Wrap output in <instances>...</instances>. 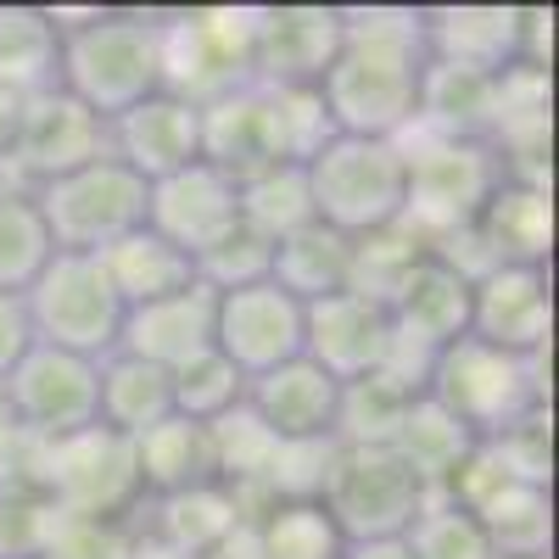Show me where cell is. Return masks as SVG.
<instances>
[{
    "label": "cell",
    "instance_id": "6da1fadb",
    "mask_svg": "<svg viewBox=\"0 0 559 559\" xmlns=\"http://www.w3.org/2000/svg\"><path fill=\"white\" fill-rule=\"evenodd\" d=\"M426 62V7H342V57L319 79L336 134L403 140L414 129Z\"/></svg>",
    "mask_w": 559,
    "mask_h": 559
},
{
    "label": "cell",
    "instance_id": "7a4b0ae2",
    "mask_svg": "<svg viewBox=\"0 0 559 559\" xmlns=\"http://www.w3.org/2000/svg\"><path fill=\"white\" fill-rule=\"evenodd\" d=\"M62 28V90L79 96L90 112L118 118L134 102L163 90V34L157 12H123V7H51Z\"/></svg>",
    "mask_w": 559,
    "mask_h": 559
},
{
    "label": "cell",
    "instance_id": "3957f363",
    "mask_svg": "<svg viewBox=\"0 0 559 559\" xmlns=\"http://www.w3.org/2000/svg\"><path fill=\"white\" fill-rule=\"evenodd\" d=\"M313 224L336 229L347 241L381 236L403 224L408 202V152L403 140H364V134H336L302 163Z\"/></svg>",
    "mask_w": 559,
    "mask_h": 559
},
{
    "label": "cell",
    "instance_id": "277c9868",
    "mask_svg": "<svg viewBox=\"0 0 559 559\" xmlns=\"http://www.w3.org/2000/svg\"><path fill=\"white\" fill-rule=\"evenodd\" d=\"M426 397L442 403L476 442H487L532 408H548V358H515L476 336H459L431 358Z\"/></svg>",
    "mask_w": 559,
    "mask_h": 559
},
{
    "label": "cell",
    "instance_id": "5b68a950",
    "mask_svg": "<svg viewBox=\"0 0 559 559\" xmlns=\"http://www.w3.org/2000/svg\"><path fill=\"white\" fill-rule=\"evenodd\" d=\"M408 152V202L403 229L419 241H442L453 229H471L487 197L503 185V163L487 140H431V134H403Z\"/></svg>",
    "mask_w": 559,
    "mask_h": 559
},
{
    "label": "cell",
    "instance_id": "8992f818",
    "mask_svg": "<svg viewBox=\"0 0 559 559\" xmlns=\"http://www.w3.org/2000/svg\"><path fill=\"white\" fill-rule=\"evenodd\" d=\"M39 487L51 498V509L62 521H134V509L146 503L140 492V471H134V442L90 426L79 437L45 442L39 448Z\"/></svg>",
    "mask_w": 559,
    "mask_h": 559
},
{
    "label": "cell",
    "instance_id": "52a82bcc",
    "mask_svg": "<svg viewBox=\"0 0 559 559\" xmlns=\"http://www.w3.org/2000/svg\"><path fill=\"white\" fill-rule=\"evenodd\" d=\"M39 218H45V236H51L57 252L73 258H96L112 241L134 236L146 224V179L129 174L118 157H102L79 174H62L51 185L28 191Z\"/></svg>",
    "mask_w": 559,
    "mask_h": 559
},
{
    "label": "cell",
    "instance_id": "ba28073f",
    "mask_svg": "<svg viewBox=\"0 0 559 559\" xmlns=\"http://www.w3.org/2000/svg\"><path fill=\"white\" fill-rule=\"evenodd\" d=\"M252 17L258 7H185L157 12L163 34V90L185 102H213L252 84Z\"/></svg>",
    "mask_w": 559,
    "mask_h": 559
},
{
    "label": "cell",
    "instance_id": "9c48e42d",
    "mask_svg": "<svg viewBox=\"0 0 559 559\" xmlns=\"http://www.w3.org/2000/svg\"><path fill=\"white\" fill-rule=\"evenodd\" d=\"M23 313L39 347L57 353H79V358H107L118 353V331H123V302L112 297L107 274L96 258H73L57 252L39 269V280L23 292Z\"/></svg>",
    "mask_w": 559,
    "mask_h": 559
},
{
    "label": "cell",
    "instance_id": "30bf717a",
    "mask_svg": "<svg viewBox=\"0 0 559 559\" xmlns=\"http://www.w3.org/2000/svg\"><path fill=\"white\" fill-rule=\"evenodd\" d=\"M319 503L331 509L347 543L364 537H403L426 503V481L397 459V448H342L331 453Z\"/></svg>",
    "mask_w": 559,
    "mask_h": 559
},
{
    "label": "cell",
    "instance_id": "8fae6325",
    "mask_svg": "<svg viewBox=\"0 0 559 559\" xmlns=\"http://www.w3.org/2000/svg\"><path fill=\"white\" fill-rule=\"evenodd\" d=\"M7 403L17 414V426L34 442H62L90 426H102V364L57 353V347H28L7 381Z\"/></svg>",
    "mask_w": 559,
    "mask_h": 559
},
{
    "label": "cell",
    "instance_id": "7c38bea8",
    "mask_svg": "<svg viewBox=\"0 0 559 559\" xmlns=\"http://www.w3.org/2000/svg\"><path fill=\"white\" fill-rule=\"evenodd\" d=\"M102 157H107V118L90 112L79 96H68L57 84L45 96L23 102L17 140H12V157L0 163V179L17 185V191H39V185L79 174Z\"/></svg>",
    "mask_w": 559,
    "mask_h": 559
},
{
    "label": "cell",
    "instance_id": "4fadbf2b",
    "mask_svg": "<svg viewBox=\"0 0 559 559\" xmlns=\"http://www.w3.org/2000/svg\"><path fill=\"white\" fill-rule=\"evenodd\" d=\"M213 347L241 369L247 381L302 358V302L286 297L274 280L241 292H213Z\"/></svg>",
    "mask_w": 559,
    "mask_h": 559
},
{
    "label": "cell",
    "instance_id": "5bb4252c",
    "mask_svg": "<svg viewBox=\"0 0 559 559\" xmlns=\"http://www.w3.org/2000/svg\"><path fill=\"white\" fill-rule=\"evenodd\" d=\"M342 57V7H258L252 17V84L319 90Z\"/></svg>",
    "mask_w": 559,
    "mask_h": 559
},
{
    "label": "cell",
    "instance_id": "9a60e30c",
    "mask_svg": "<svg viewBox=\"0 0 559 559\" xmlns=\"http://www.w3.org/2000/svg\"><path fill=\"white\" fill-rule=\"evenodd\" d=\"M146 229L197 263L202 252H213L224 236H236V229H241V191H236V179L218 174L213 163H191V168H179V174L146 185Z\"/></svg>",
    "mask_w": 559,
    "mask_h": 559
},
{
    "label": "cell",
    "instance_id": "2e32d148",
    "mask_svg": "<svg viewBox=\"0 0 559 559\" xmlns=\"http://www.w3.org/2000/svg\"><path fill=\"white\" fill-rule=\"evenodd\" d=\"M471 336L515 353V358H548L554 342V280L532 263H498L471 286Z\"/></svg>",
    "mask_w": 559,
    "mask_h": 559
},
{
    "label": "cell",
    "instance_id": "e0dca14e",
    "mask_svg": "<svg viewBox=\"0 0 559 559\" xmlns=\"http://www.w3.org/2000/svg\"><path fill=\"white\" fill-rule=\"evenodd\" d=\"M107 157H118L146 185L202 163V107L185 96H168V90L134 102L129 112L107 118Z\"/></svg>",
    "mask_w": 559,
    "mask_h": 559
},
{
    "label": "cell",
    "instance_id": "ac0fdd59",
    "mask_svg": "<svg viewBox=\"0 0 559 559\" xmlns=\"http://www.w3.org/2000/svg\"><path fill=\"white\" fill-rule=\"evenodd\" d=\"M386 347H392V319L376 297L342 292L302 308V358L319 364L336 386L376 376L386 364Z\"/></svg>",
    "mask_w": 559,
    "mask_h": 559
},
{
    "label": "cell",
    "instance_id": "d6986e66",
    "mask_svg": "<svg viewBox=\"0 0 559 559\" xmlns=\"http://www.w3.org/2000/svg\"><path fill=\"white\" fill-rule=\"evenodd\" d=\"M336 397L342 386L308 358L247 381V414L274 442H336Z\"/></svg>",
    "mask_w": 559,
    "mask_h": 559
},
{
    "label": "cell",
    "instance_id": "ffe728a7",
    "mask_svg": "<svg viewBox=\"0 0 559 559\" xmlns=\"http://www.w3.org/2000/svg\"><path fill=\"white\" fill-rule=\"evenodd\" d=\"M426 45L437 62L498 79L526 62V7H431Z\"/></svg>",
    "mask_w": 559,
    "mask_h": 559
},
{
    "label": "cell",
    "instance_id": "44dd1931",
    "mask_svg": "<svg viewBox=\"0 0 559 559\" xmlns=\"http://www.w3.org/2000/svg\"><path fill=\"white\" fill-rule=\"evenodd\" d=\"M207 347H213V292L202 280L163 297V302L129 308L123 331H118V353H129L140 364H157V369H179Z\"/></svg>",
    "mask_w": 559,
    "mask_h": 559
},
{
    "label": "cell",
    "instance_id": "7402d4cb",
    "mask_svg": "<svg viewBox=\"0 0 559 559\" xmlns=\"http://www.w3.org/2000/svg\"><path fill=\"white\" fill-rule=\"evenodd\" d=\"M247 521L241 492L229 487H197V492H174V498H146L134 509V526L146 532L168 559H207L229 532Z\"/></svg>",
    "mask_w": 559,
    "mask_h": 559
},
{
    "label": "cell",
    "instance_id": "603a6c76",
    "mask_svg": "<svg viewBox=\"0 0 559 559\" xmlns=\"http://www.w3.org/2000/svg\"><path fill=\"white\" fill-rule=\"evenodd\" d=\"M386 319H392V331L442 353L448 342L471 336V280H459L442 258L426 252L386 297Z\"/></svg>",
    "mask_w": 559,
    "mask_h": 559
},
{
    "label": "cell",
    "instance_id": "cb8c5ba5",
    "mask_svg": "<svg viewBox=\"0 0 559 559\" xmlns=\"http://www.w3.org/2000/svg\"><path fill=\"white\" fill-rule=\"evenodd\" d=\"M202 163H213L229 179H247L258 168H274V112L263 84H236L224 96L202 102Z\"/></svg>",
    "mask_w": 559,
    "mask_h": 559
},
{
    "label": "cell",
    "instance_id": "d4e9b609",
    "mask_svg": "<svg viewBox=\"0 0 559 559\" xmlns=\"http://www.w3.org/2000/svg\"><path fill=\"white\" fill-rule=\"evenodd\" d=\"M492 102H498V79L431 57L426 73H419V107H414V129L408 134L492 140Z\"/></svg>",
    "mask_w": 559,
    "mask_h": 559
},
{
    "label": "cell",
    "instance_id": "484cf974",
    "mask_svg": "<svg viewBox=\"0 0 559 559\" xmlns=\"http://www.w3.org/2000/svg\"><path fill=\"white\" fill-rule=\"evenodd\" d=\"M476 236L492 252V263H532L548 269L554 252V202L543 185H521V179H503L498 191L487 197V207L476 213Z\"/></svg>",
    "mask_w": 559,
    "mask_h": 559
},
{
    "label": "cell",
    "instance_id": "4316f807",
    "mask_svg": "<svg viewBox=\"0 0 559 559\" xmlns=\"http://www.w3.org/2000/svg\"><path fill=\"white\" fill-rule=\"evenodd\" d=\"M134 471L146 498H174V492H197L218 481V459H213V431L197 419L168 414L163 426L134 437Z\"/></svg>",
    "mask_w": 559,
    "mask_h": 559
},
{
    "label": "cell",
    "instance_id": "83f0119b",
    "mask_svg": "<svg viewBox=\"0 0 559 559\" xmlns=\"http://www.w3.org/2000/svg\"><path fill=\"white\" fill-rule=\"evenodd\" d=\"M62 79V28L51 7H23L0 0V90L17 102H34Z\"/></svg>",
    "mask_w": 559,
    "mask_h": 559
},
{
    "label": "cell",
    "instance_id": "f1b7e54d",
    "mask_svg": "<svg viewBox=\"0 0 559 559\" xmlns=\"http://www.w3.org/2000/svg\"><path fill=\"white\" fill-rule=\"evenodd\" d=\"M96 263L107 274L112 297L123 302V313L146 308V302H163V297H174L185 286H197V263L185 258L179 247H168L163 236H152L146 224H140L134 236L112 241L107 252H96Z\"/></svg>",
    "mask_w": 559,
    "mask_h": 559
},
{
    "label": "cell",
    "instance_id": "f546056e",
    "mask_svg": "<svg viewBox=\"0 0 559 559\" xmlns=\"http://www.w3.org/2000/svg\"><path fill=\"white\" fill-rule=\"evenodd\" d=\"M269 280L286 297H297L302 308L324 302V297H342V292H353V241L336 236V229H324V224H302L297 236L274 241Z\"/></svg>",
    "mask_w": 559,
    "mask_h": 559
},
{
    "label": "cell",
    "instance_id": "4dcf8cb0",
    "mask_svg": "<svg viewBox=\"0 0 559 559\" xmlns=\"http://www.w3.org/2000/svg\"><path fill=\"white\" fill-rule=\"evenodd\" d=\"M247 526L263 559H342L347 548L342 526L319 498H263Z\"/></svg>",
    "mask_w": 559,
    "mask_h": 559
},
{
    "label": "cell",
    "instance_id": "1f68e13d",
    "mask_svg": "<svg viewBox=\"0 0 559 559\" xmlns=\"http://www.w3.org/2000/svg\"><path fill=\"white\" fill-rule=\"evenodd\" d=\"M471 515L481 521L492 559H554V487L503 481Z\"/></svg>",
    "mask_w": 559,
    "mask_h": 559
},
{
    "label": "cell",
    "instance_id": "d6a6232c",
    "mask_svg": "<svg viewBox=\"0 0 559 559\" xmlns=\"http://www.w3.org/2000/svg\"><path fill=\"white\" fill-rule=\"evenodd\" d=\"M392 448H397V459L408 464V471L426 481V492H442L481 442L464 431L442 403H431L426 392H419V397L408 403V414H403V431H397Z\"/></svg>",
    "mask_w": 559,
    "mask_h": 559
},
{
    "label": "cell",
    "instance_id": "836d02e7",
    "mask_svg": "<svg viewBox=\"0 0 559 559\" xmlns=\"http://www.w3.org/2000/svg\"><path fill=\"white\" fill-rule=\"evenodd\" d=\"M174 414V392H168V369L140 364L129 353H107L102 358V426L118 437H140L163 426Z\"/></svg>",
    "mask_w": 559,
    "mask_h": 559
},
{
    "label": "cell",
    "instance_id": "e575fe53",
    "mask_svg": "<svg viewBox=\"0 0 559 559\" xmlns=\"http://www.w3.org/2000/svg\"><path fill=\"white\" fill-rule=\"evenodd\" d=\"M414 397L419 392L392 381L386 369H376V376H364V381H347L342 397H336V442L342 448H392Z\"/></svg>",
    "mask_w": 559,
    "mask_h": 559
},
{
    "label": "cell",
    "instance_id": "d590c367",
    "mask_svg": "<svg viewBox=\"0 0 559 559\" xmlns=\"http://www.w3.org/2000/svg\"><path fill=\"white\" fill-rule=\"evenodd\" d=\"M241 191V224L263 241H286L297 236L302 224H313V202H308V179L297 163H274V168H258L247 179H236Z\"/></svg>",
    "mask_w": 559,
    "mask_h": 559
},
{
    "label": "cell",
    "instance_id": "8d00e7d4",
    "mask_svg": "<svg viewBox=\"0 0 559 559\" xmlns=\"http://www.w3.org/2000/svg\"><path fill=\"white\" fill-rule=\"evenodd\" d=\"M51 258H57V247L45 236V218H39L34 197L0 179V292L23 297Z\"/></svg>",
    "mask_w": 559,
    "mask_h": 559
},
{
    "label": "cell",
    "instance_id": "74e56055",
    "mask_svg": "<svg viewBox=\"0 0 559 559\" xmlns=\"http://www.w3.org/2000/svg\"><path fill=\"white\" fill-rule=\"evenodd\" d=\"M168 392H174V414L197 419V426H218L224 414H236L247 403V376L229 364L218 347L197 353L191 364L168 369Z\"/></svg>",
    "mask_w": 559,
    "mask_h": 559
},
{
    "label": "cell",
    "instance_id": "f35d334b",
    "mask_svg": "<svg viewBox=\"0 0 559 559\" xmlns=\"http://www.w3.org/2000/svg\"><path fill=\"white\" fill-rule=\"evenodd\" d=\"M403 537H408L414 559H492L481 521L464 503H453L448 492H426V503H419V515Z\"/></svg>",
    "mask_w": 559,
    "mask_h": 559
},
{
    "label": "cell",
    "instance_id": "ab89813d",
    "mask_svg": "<svg viewBox=\"0 0 559 559\" xmlns=\"http://www.w3.org/2000/svg\"><path fill=\"white\" fill-rule=\"evenodd\" d=\"M57 509L39 481L0 476V559H45L57 532Z\"/></svg>",
    "mask_w": 559,
    "mask_h": 559
},
{
    "label": "cell",
    "instance_id": "60d3db41",
    "mask_svg": "<svg viewBox=\"0 0 559 559\" xmlns=\"http://www.w3.org/2000/svg\"><path fill=\"white\" fill-rule=\"evenodd\" d=\"M269 112H274V152L280 163H308L319 146L336 140V123L324 112L319 90H269Z\"/></svg>",
    "mask_w": 559,
    "mask_h": 559
},
{
    "label": "cell",
    "instance_id": "b9f144b4",
    "mask_svg": "<svg viewBox=\"0 0 559 559\" xmlns=\"http://www.w3.org/2000/svg\"><path fill=\"white\" fill-rule=\"evenodd\" d=\"M487 453L498 459V471L509 481L526 487H554V414L532 408L526 419H515L509 431L487 437Z\"/></svg>",
    "mask_w": 559,
    "mask_h": 559
},
{
    "label": "cell",
    "instance_id": "7bdbcfd3",
    "mask_svg": "<svg viewBox=\"0 0 559 559\" xmlns=\"http://www.w3.org/2000/svg\"><path fill=\"white\" fill-rule=\"evenodd\" d=\"M274 269V241L252 236V229L241 224L236 236H224L213 252L197 258V280L207 292H241V286H258V280H269Z\"/></svg>",
    "mask_w": 559,
    "mask_h": 559
},
{
    "label": "cell",
    "instance_id": "ee69618b",
    "mask_svg": "<svg viewBox=\"0 0 559 559\" xmlns=\"http://www.w3.org/2000/svg\"><path fill=\"white\" fill-rule=\"evenodd\" d=\"M34 347V331H28V313H23V297L0 292V381L17 369V358Z\"/></svg>",
    "mask_w": 559,
    "mask_h": 559
},
{
    "label": "cell",
    "instance_id": "f6af8a7d",
    "mask_svg": "<svg viewBox=\"0 0 559 559\" xmlns=\"http://www.w3.org/2000/svg\"><path fill=\"white\" fill-rule=\"evenodd\" d=\"M28 453H34V437L17 426V414L7 403V386H0V476H23Z\"/></svg>",
    "mask_w": 559,
    "mask_h": 559
},
{
    "label": "cell",
    "instance_id": "bcb514c9",
    "mask_svg": "<svg viewBox=\"0 0 559 559\" xmlns=\"http://www.w3.org/2000/svg\"><path fill=\"white\" fill-rule=\"evenodd\" d=\"M342 559H414V554H408V537H364V543H347Z\"/></svg>",
    "mask_w": 559,
    "mask_h": 559
},
{
    "label": "cell",
    "instance_id": "7dc6e473",
    "mask_svg": "<svg viewBox=\"0 0 559 559\" xmlns=\"http://www.w3.org/2000/svg\"><path fill=\"white\" fill-rule=\"evenodd\" d=\"M17 118H23V102L12 90H0V163L12 157V140H17Z\"/></svg>",
    "mask_w": 559,
    "mask_h": 559
},
{
    "label": "cell",
    "instance_id": "c3c4849f",
    "mask_svg": "<svg viewBox=\"0 0 559 559\" xmlns=\"http://www.w3.org/2000/svg\"><path fill=\"white\" fill-rule=\"evenodd\" d=\"M207 559H263V554H258V543H252V526L241 521L236 532H229V537H224V543L207 554Z\"/></svg>",
    "mask_w": 559,
    "mask_h": 559
}]
</instances>
